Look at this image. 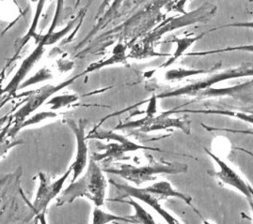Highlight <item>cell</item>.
Masks as SVG:
<instances>
[{"instance_id":"obj_5","label":"cell","mask_w":253,"mask_h":224,"mask_svg":"<svg viewBox=\"0 0 253 224\" xmlns=\"http://www.w3.org/2000/svg\"><path fill=\"white\" fill-rule=\"evenodd\" d=\"M246 76H253L252 64L246 63L237 68H229L222 72L214 73L213 75H210L206 78L196 81L195 83L186 85L185 87L159 94L156 96V97L158 99V98L183 97V96L197 97L202 92H205V90L213 88L214 85H216L217 83L227 81V80H232V79L242 78Z\"/></svg>"},{"instance_id":"obj_13","label":"cell","mask_w":253,"mask_h":224,"mask_svg":"<svg viewBox=\"0 0 253 224\" xmlns=\"http://www.w3.org/2000/svg\"><path fill=\"white\" fill-rule=\"evenodd\" d=\"M253 82H247L241 85H237L230 88H211L205 92L199 94L197 97L200 99L203 98H211V97H232L234 98H239L244 100V97H249V91L252 92Z\"/></svg>"},{"instance_id":"obj_7","label":"cell","mask_w":253,"mask_h":224,"mask_svg":"<svg viewBox=\"0 0 253 224\" xmlns=\"http://www.w3.org/2000/svg\"><path fill=\"white\" fill-rule=\"evenodd\" d=\"M172 128H179L182 131H184L186 135H189L191 132V121L186 117L173 118L162 113L158 117H145L136 121L134 120L126 122L124 124H120L114 128L113 130H119L124 128H138L140 132L149 133Z\"/></svg>"},{"instance_id":"obj_21","label":"cell","mask_w":253,"mask_h":224,"mask_svg":"<svg viewBox=\"0 0 253 224\" xmlns=\"http://www.w3.org/2000/svg\"><path fill=\"white\" fill-rule=\"evenodd\" d=\"M11 125H12V121L10 118L7 125L0 129V160L7 156L8 153L13 147H16L23 144L22 141L11 139L9 136V130Z\"/></svg>"},{"instance_id":"obj_24","label":"cell","mask_w":253,"mask_h":224,"mask_svg":"<svg viewBox=\"0 0 253 224\" xmlns=\"http://www.w3.org/2000/svg\"><path fill=\"white\" fill-rule=\"evenodd\" d=\"M52 77H53V74H52V72H51V70H50L49 68H41L36 74H34V75L31 76L30 78L25 80V81L23 82V84L21 85L19 89L29 88L30 86L39 84V83H42V82H43V81H47V80L52 78Z\"/></svg>"},{"instance_id":"obj_20","label":"cell","mask_w":253,"mask_h":224,"mask_svg":"<svg viewBox=\"0 0 253 224\" xmlns=\"http://www.w3.org/2000/svg\"><path fill=\"white\" fill-rule=\"evenodd\" d=\"M126 223L129 224L127 217L118 216V215L107 212L104 210L103 207L94 206L91 214V223L90 224H109L112 223Z\"/></svg>"},{"instance_id":"obj_3","label":"cell","mask_w":253,"mask_h":224,"mask_svg":"<svg viewBox=\"0 0 253 224\" xmlns=\"http://www.w3.org/2000/svg\"><path fill=\"white\" fill-rule=\"evenodd\" d=\"M98 140V141H107L114 143H109L107 146H102L101 149L103 152L95 153L91 158L96 162H100L107 160H120L122 157L125 156L126 153L136 152L138 150H154L162 152L159 148H155L151 146H143L137 144L136 142L128 139L123 134L117 133L116 130H106V129H98L93 128L88 134H87V140Z\"/></svg>"},{"instance_id":"obj_26","label":"cell","mask_w":253,"mask_h":224,"mask_svg":"<svg viewBox=\"0 0 253 224\" xmlns=\"http://www.w3.org/2000/svg\"><path fill=\"white\" fill-rule=\"evenodd\" d=\"M8 68V66L4 67V68L0 71V84L2 83V81L5 78V73H6V68Z\"/></svg>"},{"instance_id":"obj_1","label":"cell","mask_w":253,"mask_h":224,"mask_svg":"<svg viewBox=\"0 0 253 224\" xmlns=\"http://www.w3.org/2000/svg\"><path fill=\"white\" fill-rule=\"evenodd\" d=\"M107 181L104 170L92 159L88 160L84 173L64 189L57 198V206L71 204L77 199L85 198L94 206L103 207L106 202Z\"/></svg>"},{"instance_id":"obj_10","label":"cell","mask_w":253,"mask_h":224,"mask_svg":"<svg viewBox=\"0 0 253 224\" xmlns=\"http://www.w3.org/2000/svg\"><path fill=\"white\" fill-rule=\"evenodd\" d=\"M110 182L115 186L118 190L120 191V192H122V194H123L120 198L115 199L114 201L123 200V199L128 198V197L134 198L135 200H138L140 202H143L148 206L152 207L156 211V213L159 215L165 221L166 224H182V223L176 218L174 215H172L170 212H169L166 208L162 206V205L159 203V199H157L156 197L144 192L140 188L128 185V184H124V183H117V182L112 181V180Z\"/></svg>"},{"instance_id":"obj_9","label":"cell","mask_w":253,"mask_h":224,"mask_svg":"<svg viewBox=\"0 0 253 224\" xmlns=\"http://www.w3.org/2000/svg\"><path fill=\"white\" fill-rule=\"evenodd\" d=\"M88 124L87 119H79L78 121H75L73 119L67 120V125L72 129L77 143V152L76 156L70 165L72 169V180L71 182H74L81 176L84 171L86 170L88 166V140L86 134V127Z\"/></svg>"},{"instance_id":"obj_8","label":"cell","mask_w":253,"mask_h":224,"mask_svg":"<svg viewBox=\"0 0 253 224\" xmlns=\"http://www.w3.org/2000/svg\"><path fill=\"white\" fill-rule=\"evenodd\" d=\"M205 152L210 157L217 166V170L212 173H209L210 176H214L222 182L224 185L229 186L243 194L250 202L253 203V187L241 176L236 172L232 166L229 165L225 160L219 156L210 151L208 148H205Z\"/></svg>"},{"instance_id":"obj_22","label":"cell","mask_w":253,"mask_h":224,"mask_svg":"<svg viewBox=\"0 0 253 224\" xmlns=\"http://www.w3.org/2000/svg\"><path fill=\"white\" fill-rule=\"evenodd\" d=\"M79 99V96L77 94H62V95H54L46 101V105L50 106V111L56 112L62 108L67 107L76 103Z\"/></svg>"},{"instance_id":"obj_18","label":"cell","mask_w":253,"mask_h":224,"mask_svg":"<svg viewBox=\"0 0 253 224\" xmlns=\"http://www.w3.org/2000/svg\"><path fill=\"white\" fill-rule=\"evenodd\" d=\"M44 4H45L44 1H39V2H38V5H37V8H36V11H35L34 17H33V19H32V24H31V26H30V30L27 32V34L21 39L19 48H18L16 54H15V56H14V59H16V58L18 57L21 49L23 48V47L29 42L30 39L34 38L35 40H36V44H37V43L39 42L41 38H42V35H39L36 30H37V26H38V23H39L41 13H42V11L43 10V8H44Z\"/></svg>"},{"instance_id":"obj_16","label":"cell","mask_w":253,"mask_h":224,"mask_svg":"<svg viewBox=\"0 0 253 224\" xmlns=\"http://www.w3.org/2000/svg\"><path fill=\"white\" fill-rule=\"evenodd\" d=\"M196 113V114H205V115H223V116H228V117H234L244 120L249 123H253V114H247V113H242V112H234V111H222V110H190V109H185V110H170L165 112L164 114L167 116H171L173 114L177 113Z\"/></svg>"},{"instance_id":"obj_27","label":"cell","mask_w":253,"mask_h":224,"mask_svg":"<svg viewBox=\"0 0 253 224\" xmlns=\"http://www.w3.org/2000/svg\"><path fill=\"white\" fill-rule=\"evenodd\" d=\"M203 224H213L211 222L207 221V220H203Z\"/></svg>"},{"instance_id":"obj_6","label":"cell","mask_w":253,"mask_h":224,"mask_svg":"<svg viewBox=\"0 0 253 224\" xmlns=\"http://www.w3.org/2000/svg\"><path fill=\"white\" fill-rule=\"evenodd\" d=\"M70 176H72V169L70 167L67 171L62 174V176H59L54 181H51L48 176L42 172L37 175V191L31 204V209L35 217L42 213L46 214L49 205L61 193Z\"/></svg>"},{"instance_id":"obj_17","label":"cell","mask_w":253,"mask_h":224,"mask_svg":"<svg viewBox=\"0 0 253 224\" xmlns=\"http://www.w3.org/2000/svg\"><path fill=\"white\" fill-rule=\"evenodd\" d=\"M203 36H205V33L201 34V35H198V36H193V37H184V38H176V37H174L173 39L170 40V42L175 43V52L172 55V57L169 59L167 62H165L161 67L167 68V67L172 65L174 62H176L177 59L185 54V51L187 49L190 48L195 42H197L199 39H202Z\"/></svg>"},{"instance_id":"obj_11","label":"cell","mask_w":253,"mask_h":224,"mask_svg":"<svg viewBox=\"0 0 253 224\" xmlns=\"http://www.w3.org/2000/svg\"><path fill=\"white\" fill-rule=\"evenodd\" d=\"M45 49H46L45 41L42 35V38L40 39L39 42L36 44V47L26 59L23 60L19 68L16 70L15 74L12 76V78L10 79L8 85L1 91V94H7L8 96H12L17 92L23 82L29 75L30 70L39 62L43 54L45 53Z\"/></svg>"},{"instance_id":"obj_4","label":"cell","mask_w":253,"mask_h":224,"mask_svg":"<svg viewBox=\"0 0 253 224\" xmlns=\"http://www.w3.org/2000/svg\"><path fill=\"white\" fill-rule=\"evenodd\" d=\"M82 74H78L72 78L65 80L57 85H47L42 88H39L30 93V97L22 107L16 111V113L10 117L12 121V125L9 130V136L11 139H15L16 130L20 125L31 115H33L42 105L45 104L50 97H53L60 90L68 88L72 84H74Z\"/></svg>"},{"instance_id":"obj_14","label":"cell","mask_w":253,"mask_h":224,"mask_svg":"<svg viewBox=\"0 0 253 224\" xmlns=\"http://www.w3.org/2000/svg\"><path fill=\"white\" fill-rule=\"evenodd\" d=\"M120 201H124V203L131 205L134 209V214L127 216V219L129 220V224H157L156 220L154 219V217L151 215V213L148 212L146 209L138 202H136V200H135L134 198L128 197V198L123 199V200H119V202Z\"/></svg>"},{"instance_id":"obj_25","label":"cell","mask_w":253,"mask_h":224,"mask_svg":"<svg viewBox=\"0 0 253 224\" xmlns=\"http://www.w3.org/2000/svg\"><path fill=\"white\" fill-rule=\"evenodd\" d=\"M35 219H36V222L39 224H49L47 219H46V214H44V213L36 216Z\"/></svg>"},{"instance_id":"obj_19","label":"cell","mask_w":253,"mask_h":224,"mask_svg":"<svg viewBox=\"0 0 253 224\" xmlns=\"http://www.w3.org/2000/svg\"><path fill=\"white\" fill-rule=\"evenodd\" d=\"M220 67V64L216 65L214 68H208V69H193V68H172L169 69L165 72V79L167 81L173 82V81H180L183 79L193 76V75H198V74H207L211 73L216 68Z\"/></svg>"},{"instance_id":"obj_23","label":"cell","mask_w":253,"mask_h":224,"mask_svg":"<svg viewBox=\"0 0 253 224\" xmlns=\"http://www.w3.org/2000/svg\"><path fill=\"white\" fill-rule=\"evenodd\" d=\"M58 117H59V114L57 112H53V111H42V112L36 113L34 115H31L18 127L17 130H16V135H17V133H19L22 129H24L26 128L36 126V125H38V124L45 121V120L55 119Z\"/></svg>"},{"instance_id":"obj_2","label":"cell","mask_w":253,"mask_h":224,"mask_svg":"<svg viewBox=\"0 0 253 224\" xmlns=\"http://www.w3.org/2000/svg\"><path fill=\"white\" fill-rule=\"evenodd\" d=\"M187 170L188 166L185 163L154 161L147 165L140 166L124 163L117 167L105 168L104 172L120 176L139 187L147 182L155 181L158 176L185 174Z\"/></svg>"},{"instance_id":"obj_15","label":"cell","mask_w":253,"mask_h":224,"mask_svg":"<svg viewBox=\"0 0 253 224\" xmlns=\"http://www.w3.org/2000/svg\"><path fill=\"white\" fill-rule=\"evenodd\" d=\"M113 54L108 59L100 60L98 62H94L90 65H88V68H86L83 72H81L82 75L91 73L93 71H96L98 69L105 68L110 65H114L120 62H123L126 60V46H123L122 44H118L117 46L113 50Z\"/></svg>"},{"instance_id":"obj_12","label":"cell","mask_w":253,"mask_h":224,"mask_svg":"<svg viewBox=\"0 0 253 224\" xmlns=\"http://www.w3.org/2000/svg\"><path fill=\"white\" fill-rule=\"evenodd\" d=\"M144 192L148 194H151L154 197H159L162 199H167V198H176L179 199L185 204L191 207L192 205V198L189 195L185 194L178 190H176L173 186L170 184V182L167 180H160L153 183L152 185L148 186L146 188H140ZM194 208V207H193Z\"/></svg>"}]
</instances>
